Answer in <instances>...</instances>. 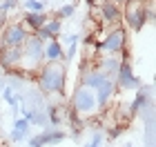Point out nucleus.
<instances>
[{
	"label": "nucleus",
	"instance_id": "1",
	"mask_svg": "<svg viewBox=\"0 0 156 147\" xmlns=\"http://www.w3.org/2000/svg\"><path fill=\"white\" fill-rule=\"evenodd\" d=\"M38 87L45 94H65L67 85V67L62 62H45L38 69Z\"/></svg>",
	"mask_w": 156,
	"mask_h": 147
},
{
	"label": "nucleus",
	"instance_id": "2",
	"mask_svg": "<svg viewBox=\"0 0 156 147\" xmlns=\"http://www.w3.org/2000/svg\"><path fill=\"white\" fill-rule=\"evenodd\" d=\"M98 109L101 107H98V103H96L94 89H89L85 85H78L74 89V94H72V111L85 121V118H91Z\"/></svg>",
	"mask_w": 156,
	"mask_h": 147
},
{
	"label": "nucleus",
	"instance_id": "3",
	"mask_svg": "<svg viewBox=\"0 0 156 147\" xmlns=\"http://www.w3.org/2000/svg\"><path fill=\"white\" fill-rule=\"evenodd\" d=\"M42 45L45 43L31 33V36L25 40V45H23V58H20V67L18 69H23L25 74L38 72L42 67V62H45V58H42Z\"/></svg>",
	"mask_w": 156,
	"mask_h": 147
},
{
	"label": "nucleus",
	"instance_id": "4",
	"mask_svg": "<svg viewBox=\"0 0 156 147\" xmlns=\"http://www.w3.org/2000/svg\"><path fill=\"white\" fill-rule=\"evenodd\" d=\"M94 47L98 51H105L109 56H118L127 51V31L123 27H114L103 40H94Z\"/></svg>",
	"mask_w": 156,
	"mask_h": 147
},
{
	"label": "nucleus",
	"instance_id": "5",
	"mask_svg": "<svg viewBox=\"0 0 156 147\" xmlns=\"http://www.w3.org/2000/svg\"><path fill=\"white\" fill-rule=\"evenodd\" d=\"M114 82L118 89H125V92H132V89H140V78L134 74V69L129 65V60L120 58V65L114 74Z\"/></svg>",
	"mask_w": 156,
	"mask_h": 147
},
{
	"label": "nucleus",
	"instance_id": "6",
	"mask_svg": "<svg viewBox=\"0 0 156 147\" xmlns=\"http://www.w3.org/2000/svg\"><path fill=\"white\" fill-rule=\"evenodd\" d=\"M29 36L31 33L23 27V23H9L0 33V47H23Z\"/></svg>",
	"mask_w": 156,
	"mask_h": 147
},
{
	"label": "nucleus",
	"instance_id": "7",
	"mask_svg": "<svg viewBox=\"0 0 156 147\" xmlns=\"http://www.w3.org/2000/svg\"><path fill=\"white\" fill-rule=\"evenodd\" d=\"M67 138V134L58 127H45L40 134L29 138V147H49V145H58Z\"/></svg>",
	"mask_w": 156,
	"mask_h": 147
},
{
	"label": "nucleus",
	"instance_id": "8",
	"mask_svg": "<svg viewBox=\"0 0 156 147\" xmlns=\"http://www.w3.org/2000/svg\"><path fill=\"white\" fill-rule=\"evenodd\" d=\"M98 7V16L105 25H118L123 20V7L120 2H114V0H101L96 5Z\"/></svg>",
	"mask_w": 156,
	"mask_h": 147
},
{
	"label": "nucleus",
	"instance_id": "9",
	"mask_svg": "<svg viewBox=\"0 0 156 147\" xmlns=\"http://www.w3.org/2000/svg\"><path fill=\"white\" fill-rule=\"evenodd\" d=\"M20 58H23V47H0V67L7 72L18 69Z\"/></svg>",
	"mask_w": 156,
	"mask_h": 147
},
{
	"label": "nucleus",
	"instance_id": "10",
	"mask_svg": "<svg viewBox=\"0 0 156 147\" xmlns=\"http://www.w3.org/2000/svg\"><path fill=\"white\" fill-rule=\"evenodd\" d=\"M42 58H45V62H62V58H65V47L60 45L58 38H51V40H47V43L42 45Z\"/></svg>",
	"mask_w": 156,
	"mask_h": 147
},
{
	"label": "nucleus",
	"instance_id": "11",
	"mask_svg": "<svg viewBox=\"0 0 156 147\" xmlns=\"http://www.w3.org/2000/svg\"><path fill=\"white\" fill-rule=\"evenodd\" d=\"M60 31H62V20H58V18H47L45 25H42L34 36L40 38L42 43H47V40H51V38H58Z\"/></svg>",
	"mask_w": 156,
	"mask_h": 147
},
{
	"label": "nucleus",
	"instance_id": "12",
	"mask_svg": "<svg viewBox=\"0 0 156 147\" xmlns=\"http://www.w3.org/2000/svg\"><path fill=\"white\" fill-rule=\"evenodd\" d=\"M45 20H47V13H25V18H23V27L29 33H36L42 25H45Z\"/></svg>",
	"mask_w": 156,
	"mask_h": 147
},
{
	"label": "nucleus",
	"instance_id": "13",
	"mask_svg": "<svg viewBox=\"0 0 156 147\" xmlns=\"http://www.w3.org/2000/svg\"><path fill=\"white\" fill-rule=\"evenodd\" d=\"M118 65H120V58H116V56H107V58L103 56V58L96 60V69L103 72V74H107V76H114Z\"/></svg>",
	"mask_w": 156,
	"mask_h": 147
},
{
	"label": "nucleus",
	"instance_id": "14",
	"mask_svg": "<svg viewBox=\"0 0 156 147\" xmlns=\"http://www.w3.org/2000/svg\"><path fill=\"white\" fill-rule=\"evenodd\" d=\"M29 127L31 125L27 123L25 118H16V121H13V129H11V141H16V143L25 141V138L29 136Z\"/></svg>",
	"mask_w": 156,
	"mask_h": 147
},
{
	"label": "nucleus",
	"instance_id": "15",
	"mask_svg": "<svg viewBox=\"0 0 156 147\" xmlns=\"http://www.w3.org/2000/svg\"><path fill=\"white\" fill-rule=\"evenodd\" d=\"M145 105H147V94L138 89V94L134 96V100H132V105H129V116H136V114H140Z\"/></svg>",
	"mask_w": 156,
	"mask_h": 147
},
{
	"label": "nucleus",
	"instance_id": "16",
	"mask_svg": "<svg viewBox=\"0 0 156 147\" xmlns=\"http://www.w3.org/2000/svg\"><path fill=\"white\" fill-rule=\"evenodd\" d=\"M65 40H67L65 58H67V60H74V58H76V51H78V33H69Z\"/></svg>",
	"mask_w": 156,
	"mask_h": 147
},
{
	"label": "nucleus",
	"instance_id": "17",
	"mask_svg": "<svg viewBox=\"0 0 156 147\" xmlns=\"http://www.w3.org/2000/svg\"><path fill=\"white\" fill-rule=\"evenodd\" d=\"M60 111H62V107H49L47 109V121L51 123L54 127L62 121V118H67V114H60Z\"/></svg>",
	"mask_w": 156,
	"mask_h": 147
},
{
	"label": "nucleus",
	"instance_id": "18",
	"mask_svg": "<svg viewBox=\"0 0 156 147\" xmlns=\"http://www.w3.org/2000/svg\"><path fill=\"white\" fill-rule=\"evenodd\" d=\"M2 98L13 111H18V96H13V87H5L2 89Z\"/></svg>",
	"mask_w": 156,
	"mask_h": 147
},
{
	"label": "nucleus",
	"instance_id": "19",
	"mask_svg": "<svg viewBox=\"0 0 156 147\" xmlns=\"http://www.w3.org/2000/svg\"><path fill=\"white\" fill-rule=\"evenodd\" d=\"M25 9L27 13H45V5L40 0H25Z\"/></svg>",
	"mask_w": 156,
	"mask_h": 147
},
{
	"label": "nucleus",
	"instance_id": "20",
	"mask_svg": "<svg viewBox=\"0 0 156 147\" xmlns=\"http://www.w3.org/2000/svg\"><path fill=\"white\" fill-rule=\"evenodd\" d=\"M74 11H76V5H72V2H67V5H62L60 9H58V20H65V18H72L74 16Z\"/></svg>",
	"mask_w": 156,
	"mask_h": 147
},
{
	"label": "nucleus",
	"instance_id": "21",
	"mask_svg": "<svg viewBox=\"0 0 156 147\" xmlns=\"http://www.w3.org/2000/svg\"><path fill=\"white\" fill-rule=\"evenodd\" d=\"M34 125H40V127H47L49 125V121H47V114H38L36 111V116H34V121H31Z\"/></svg>",
	"mask_w": 156,
	"mask_h": 147
},
{
	"label": "nucleus",
	"instance_id": "22",
	"mask_svg": "<svg viewBox=\"0 0 156 147\" xmlns=\"http://www.w3.org/2000/svg\"><path fill=\"white\" fill-rule=\"evenodd\" d=\"M13 7H18V0H7V2L0 7V13H5V11H9V9H13Z\"/></svg>",
	"mask_w": 156,
	"mask_h": 147
},
{
	"label": "nucleus",
	"instance_id": "23",
	"mask_svg": "<svg viewBox=\"0 0 156 147\" xmlns=\"http://www.w3.org/2000/svg\"><path fill=\"white\" fill-rule=\"evenodd\" d=\"M120 134H123V127H120V125H116V127H112V129H109V134H107V136H109V138H118Z\"/></svg>",
	"mask_w": 156,
	"mask_h": 147
},
{
	"label": "nucleus",
	"instance_id": "24",
	"mask_svg": "<svg viewBox=\"0 0 156 147\" xmlns=\"http://www.w3.org/2000/svg\"><path fill=\"white\" fill-rule=\"evenodd\" d=\"M94 40H96V36H94V33H89V36H85L83 45H85V47H89V45H94Z\"/></svg>",
	"mask_w": 156,
	"mask_h": 147
},
{
	"label": "nucleus",
	"instance_id": "25",
	"mask_svg": "<svg viewBox=\"0 0 156 147\" xmlns=\"http://www.w3.org/2000/svg\"><path fill=\"white\" fill-rule=\"evenodd\" d=\"M87 7H91V9H94V7H96V0H87Z\"/></svg>",
	"mask_w": 156,
	"mask_h": 147
},
{
	"label": "nucleus",
	"instance_id": "26",
	"mask_svg": "<svg viewBox=\"0 0 156 147\" xmlns=\"http://www.w3.org/2000/svg\"><path fill=\"white\" fill-rule=\"evenodd\" d=\"M85 147H101V145H96V143H91V141H89V143L85 145Z\"/></svg>",
	"mask_w": 156,
	"mask_h": 147
},
{
	"label": "nucleus",
	"instance_id": "27",
	"mask_svg": "<svg viewBox=\"0 0 156 147\" xmlns=\"http://www.w3.org/2000/svg\"><path fill=\"white\" fill-rule=\"evenodd\" d=\"M114 2H120V0H114Z\"/></svg>",
	"mask_w": 156,
	"mask_h": 147
},
{
	"label": "nucleus",
	"instance_id": "28",
	"mask_svg": "<svg viewBox=\"0 0 156 147\" xmlns=\"http://www.w3.org/2000/svg\"><path fill=\"white\" fill-rule=\"evenodd\" d=\"M125 147H132V145H125Z\"/></svg>",
	"mask_w": 156,
	"mask_h": 147
}]
</instances>
